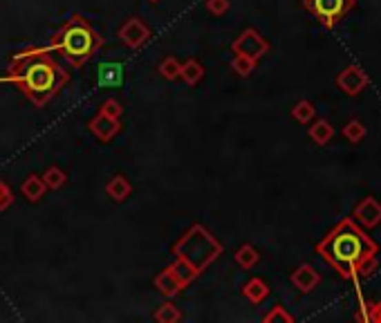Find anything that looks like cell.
Wrapping results in <instances>:
<instances>
[{"label": "cell", "instance_id": "cell-31", "mask_svg": "<svg viewBox=\"0 0 381 323\" xmlns=\"http://www.w3.org/2000/svg\"><path fill=\"white\" fill-rule=\"evenodd\" d=\"M9 202H12V193H9L7 184L0 182V206H3V209H5V206H7Z\"/></svg>", "mask_w": 381, "mask_h": 323}, {"label": "cell", "instance_id": "cell-22", "mask_svg": "<svg viewBox=\"0 0 381 323\" xmlns=\"http://www.w3.org/2000/svg\"><path fill=\"white\" fill-rule=\"evenodd\" d=\"M43 177V182L48 188H52V191H57V188H61L63 184L68 182V175H66V170L59 168V166H50V168H45V173L41 175Z\"/></svg>", "mask_w": 381, "mask_h": 323}, {"label": "cell", "instance_id": "cell-19", "mask_svg": "<svg viewBox=\"0 0 381 323\" xmlns=\"http://www.w3.org/2000/svg\"><path fill=\"white\" fill-rule=\"evenodd\" d=\"M179 77H182L186 86L193 88L204 79V66L195 59H188L186 63H182V68H179Z\"/></svg>", "mask_w": 381, "mask_h": 323}, {"label": "cell", "instance_id": "cell-3", "mask_svg": "<svg viewBox=\"0 0 381 323\" xmlns=\"http://www.w3.org/2000/svg\"><path fill=\"white\" fill-rule=\"evenodd\" d=\"M101 48V36H99L92 25L86 18L75 16L52 36L50 48L41 52H61L75 68L86 66Z\"/></svg>", "mask_w": 381, "mask_h": 323}, {"label": "cell", "instance_id": "cell-21", "mask_svg": "<svg viewBox=\"0 0 381 323\" xmlns=\"http://www.w3.org/2000/svg\"><path fill=\"white\" fill-rule=\"evenodd\" d=\"M155 321H159V323H177V321H182V312H179V308L175 303L164 301L155 312Z\"/></svg>", "mask_w": 381, "mask_h": 323}, {"label": "cell", "instance_id": "cell-29", "mask_svg": "<svg viewBox=\"0 0 381 323\" xmlns=\"http://www.w3.org/2000/svg\"><path fill=\"white\" fill-rule=\"evenodd\" d=\"M204 5H206V9L213 16H224L226 12H229V7H231L229 0H204Z\"/></svg>", "mask_w": 381, "mask_h": 323}, {"label": "cell", "instance_id": "cell-7", "mask_svg": "<svg viewBox=\"0 0 381 323\" xmlns=\"http://www.w3.org/2000/svg\"><path fill=\"white\" fill-rule=\"evenodd\" d=\"M150 34H153L150 27L137 16L128 18V21L119 27V39H121V43L126 45V48H130V50H139L141 45H146V41L150 39Z\"/></svg>", "mask_w": 381, "mask_h": 323}, {"label": "cell", "instance_id": "cell-27", "mask_svg": "<svg viewBox=\"0 0 381 323\" xmlns=\"http://www.w3.org/2000/svg\"><path fill=\"white\" fill-rule=\"evenodd\" d=\"M262 321L265 323H294V317L283 308V305H274V308L262 317Z\"/></svg>", "mask_w": 381, "mask_h": 323}, {"label": "cell", "instance_id": "cell-18", "mask_svg": "<svg viewBox=\"0 0 381 323\" xmlns=\"http://www.w3.org/2000/svg\"><path fill=\"white\" fill-rule=\"evenodd\" d=\"M45 191H48V186H45L43 177H39V175H27L25 182H23V186H21V193H23L30 202H39V200H43Z\"/></svg>", "mask_w": 381, "mask_h": 323}, {"label": "cell", "instance_id": "cell-5", "mask_svg": "<svg viewBox=\"0 0 381 323\" xmlns=\"http://www.w3.org/2000/svg\"><path fill=\"white\" fill-rule=\"evenodd\" d=\"M355 5L357 0H303V7L328 30H334V25L341 23Z\"/></svg>", "mask_w": 381, "mask_h": 323}, {"label": "cell", "instance_id": "cell-9", "mask_svg": "<svg viewBox=\"0 0 381 323\" xmlns=\"http://www.w3.org/2000/svg\"><path fill=\"white\" fill-rule=\"evenodd\" d=\"M88 128L99 141H113L121 130V121L115 119V117H108L104 112H97L92 119H90Z\"/></svg>", "mask_w": 381, "mask_h": 323}, {"label": "cell", "instance_id": "cell-8", "mask_svg": "<svg viewBox=\"0 0 381 323\" xmlns=\"http://www.w3.org/2000/svg\"><path fill=\"white\" fill-rule=\"evenodd\" d=\"M368 75L364 72V68L359 66H348L346 70H341V75L337 77V84L346 95L357 97L361 90L368 86Z\"/></svg>", "mask_w": 381, "mask_h": 323}, {"label": "cell", "instance_id": "cell-24", "mask_svg": "<svg viewBox=\"0 0 381 323\" xmlns=\"http://www.w3.org/2000/svg\"><path fill=\"white\" fill-rule=\"evenodd\" d=\"M256 63H258V61H253V59H249V57L235 54V59L231 61V70H233L238 77H249V75H253V70H256Z\"/></svg>", "mask_w": 381, "mask_h": 323}, {"label": "cell", "instance_id": "cell-2", "mask_svg": "<svg viewBox=\"0 0 381 323\" xmlns=\"http://www.w3.org/2000/svg\"><path fill=\"white\" fill-rule=\"evenodd\" d=\"M0 81H12L30 101L36 106H45L52 97L61 92L68 77L57 66V61H52V57H48L45 52L27 50L23 54H16L12 68Z\"/></svg>", "mask_w": 381, "mask_h": 323}, {"label": "cell", "instance_id": "cell-23", "mask_svg": "<svg viewBox=\"0 0 381 323\" xmlns=\"http://www.w3.org/2000/svg\"><path fill=\"white\" fill-rule=\"evenodd\" d=\"M292 117L298 121V124H310L314 117H316V108L312 101H307V99H303V101H298L294 108H292Z\"/></svg>", "mask_w": 381, "mask_h": 323}, {"label": "cell", "instance_id": "cell-11", "mask_svg": "<svg viewBox=\"0 0 381 323\" xmlns=\"http://www.w3.org/2000/svg\"><path fill=\"white\" fill-rule=\"evenodd\" d=\"M289 278H292V283H294L296 290L303 292V294L312 292L314 287L321 283V274L316 272V269H314L312 265H301V267H296Z\"/></svg>", "mask_w": 381, "mask_h": 323}, {"label": "cell", "instance_id": "cell-20", "mask_svg": "<svg viewBox=\"0 0 381 323\" xmlns=\"http://www.w3.org/2000/svg\"><path fill=\"white\" fill-rule=\"evenodd\" d=\"M233 258H235V263H238L242 269H251V267L258 265L260 254H258V249L253 247V245H249V242H244V245L233 254Z\"/></svg>", "mask_w": 381, "mask_h": 323}, {"label": "cell", "instance_id": "cell-33", "mask_svg": "<svg viewBox=\"0 0 381 323\" xmlns=\"http://www.w3.org/2000/svg\"><path fill=\"white\" fill-rule=\"evenodd\" d=\"M148 3H157V0H148Z\"/></svg>", "mask_w": 381, "mask_h": 323}, {"label": "cell", "instance_id": "cell-10", "mask_svg": "<svg viewBox=\"0 0 381 323\" xmlns=\"http://www.w3.org/2000/svg\"><path fill=\"white\" fill-rule=\"evenodd\" d=\"M355 220L364 229H375L381 222V202L373 195L364 197V200L355 206Z\"/></svg>", "mask_w": 381, "mask_h": 323}, {"label": "cell", "instance_id": "cell-30", "mask_svg": "<svg viewBox=\"0 0 381 323\" xmlns=\"http://www.w3.org/2000/svg\"><path fill=\"white\" fill-rule=\"evenodd\" d=\"M370 308L373 303H368L364 296L359 299V312H357V321H370Z\"/></svg>", "mask_w": 381, "mask_h": 323}, {"label": "cell", "instance_id": "cell-1", "mask_svg": "<svg viewBox=\"0 0 381 323\" xmlns=\"http://www.w3.org/2000/svg\"><path fill=\"white\" fill-rule=\"evenodd\" d=\"M316 254L337 269L346 281H357V278L370 276L377 269L379 245L357 220L343 218L316 245Z\"/></svg>", "mask_w": 381, "mask_h": 323}, {"label": "cell", "instance_id": "cell-26", "mask_svg": "<svg viewBox=\"0 0 381 323\" xmlns=\"http://www.w3.org/2000/svg\"><path fill=\"white\" fill-rule=\"evenodd\" d=\"M343 137H346L348 141L352 144H357L366 137V128H364V124H361L359 119H352L346 124V128H343Z\"/></svg>", "mask_w": 381, "mask_h": 323}, {"label": "cell", "instance_id": "cell-15", "mask_svg": "<svg viewBox=\"0 0 381 323\" xmlns=\"http://www.w3.org/2000/svg\"><path fill=\"white\" fill-rule=\"evenodd\" d=\"M155 287H157V292L162 294V296H166V299H173L175 294H179L182 292V287H179V283L175 281V276L168 272V267L166 269H162V272L155 276Z\"/></svg>", "mask_w": 381, "mask_h": 323}, {"label": "cell", "instance_id": "cell-16", "mask_svg": "<svg viewBox=\"0 0 381 323\" xmlns=\"http://www.w3.org/2000/svg\"><path fill=\"white\" fill-rule=\"evenodd\" d=\"M97 75H99V84L106 86V88H115L124 81L119 63H104V66H99Z\"/></svg>", "mask_w": 381, "mask_h": 323}, {"label": "cell", "instance_id": "cell-4", "mask_svg": "<svg viewBox=\"0 0 381 323\" xmlns=\"http://www.w3.org/2000/svg\"><path fill=\"white\" fill-rule=\"evenodd\" d=\"M173 254L175 258L186 260L197 274H202L204 269L222 254V245L213 238V233H208L202 227V224H193V227L173 245Z\"/></svg>", "mask_w": 381, "mask_h": 323}, {"label": "cell", "instance_id": "cell-6", "mask_svg": "<svg viewBox=\"0 0 381 323\" xmlns=\"http://www.w3.org/2000/svg\"><path fill=\"white\" fill-rule=\"evenodd\" d=\"M231 50H233V54H242V57H249L253 61H258L260 57H265V54L269 52V43L262 39L260 32L249 27V30H244L238 39L233 41Z\"/></svg>", "mask_w": 381, "mask_h": 323}, {"label": "cell", "instance_id": "cell-25", "mask_svg": "<svg viewBox=\"0 0 381 323\" xmlns=\"http://www.w3.org/2000/svg\"><path fill=\"white\" fill-rule=\"evenodd\" d=\"M179 68H182V63H179L175 57H166L159 63V75L166 81H175V79H179Z\"/></svg>", "mask_w": 381, "mask_h": 323}, {"label": "cell", "instance_id": "cell-12", "mask_svg": "<svg viewBox=\"0 0 381 323\" xmlns=\"http://www.w3.org/2000/svg\"><path fill=\"white\" fill-rule=\"evenodd\" d=\"M106 193H108V197H110V200H115V202L128 200L130 193H133L130 179L126 177V175H115V177H110V182L106 184Z\"/></svg>", "mask_w": 381, "mask_h": 323}, {"label": "cell", "instance_id": "cell-28", "mask_svg": "<svg viewBox=\"0 0 381 323\" xmlns=\"http://www.w3.org/2000/svg\"><path fill=\"white\" fill-rule=\"evenodd\" d=\"M99 112H104L108 117H115V119H119V117L124 115V106L117 101V99H106V101L101 104V110Z\"/></svg>", "mask_w": 381, "mask_h": 323}, {"label": "cell", "instance_id": "cell-32", "mask_svg": "<svg viewBox=\"0 0 381 323\" xmlns=\"http://www.w3.org/2000/svg\"><path fill=\"white\" fill-rule=\"evenodd\" d=\"M370 321L381 323V301L379 303H373V308H370Z\"/></svg>", "mask_w": 381, "mask_h": 323}, {"label": "cell", "instance_id": "cell-17", "mask_svg": "<svg viewBox=\"0 0 381 323\" xmlns=\"http://www.w3.org/2000/svg\"><path fill=\"white\" fill-rule=\"evenodd\" d=\"M307 135H310V139L316 146H325V144H330V139L334 137V128L328 119H316V124H312L310 128H307Z\"/></svg>", "mask_w": 381, "mask_h": 323}, {"label": "cell", "instance_id": "cell-13", "mask_svg": "<svg viewBox=\"0 0 381 323\" xmlns=\"http://www.w3.org/2000/svg\"><path fill=\"white\" fill-rule=\"evenodd\" d=\"M242 296L247 301H251L253 305H258L269 296V285L262 281V278H251V281L242 285Z\"/></svg>", "mask_w": 381, "mask_h": 323}, {"label": "cell", "instance_id": "cell-14", "mask_svg": "<svg viewBox=\"0 0 381 323\" xmlns=\"http://www.w3.org/2000/svg\"><path fill=\"white\" fill-rule=\"evenodd\" d=\"M168 272L175 276V281L179 283V287H182V290H184V287H188L190 283H193L195 276H197L195 269L190 267V265L186 263V260H182V258H175L173 263L168 265Z\"/></svg>", "mask_w": 381, "mask_h": 323}]
</instances>
